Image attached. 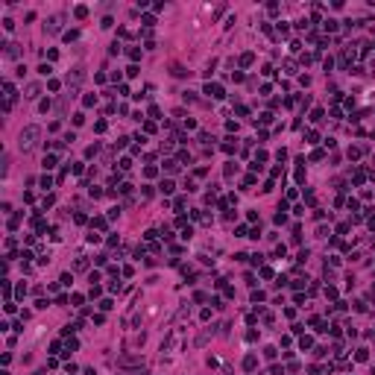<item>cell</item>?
I'll use <instances>...</instances> for the list:
<instances>
[{"instance_id": "cell-1", "label": "cell", "mask_w": 375, "mask_h": 375, "mask_svg": "<svg viewBox=\"0 0 375 375\" xmlns=\"http://www.w3.org/2000/svg\"><path fill=\"white\" fill-rule=\"evenodd\" d=\"M35 138H38V126H30L27 132H21V150H30L35 144Z\"/></svg>"}]
</instances>
